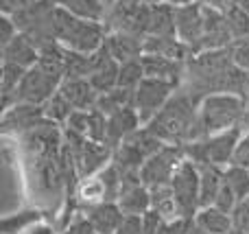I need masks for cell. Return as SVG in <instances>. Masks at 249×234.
<instances>
[{"instance_id":"4","label":"cell","mask_w":249,"mask_h":234,"mask_svg":"<svg viewBox=\"0 0 249 234\" xmlns=\"http://www.w3.org/2000/svg\"><path fill=\"white\" fill-rule=\"evenodd\" d=\"M243 131H245L243 127H232V129L216 131V134H208L197 140H190L188 144H184L186 160L195 162L197 166L232 164L234 151H236L238 143H241V138H243Z\"/></svg>"},{"instance_id":"3","label":"cell","mask_w":249,"mask_h":234,"mask_svg":"<svg viewBox=\"0 0 249 234\" xmlns=\"http://www.w3.org/2000/svg\"><path fill=\"white\" fill-rule=\"evenodd\" d=\"M245 99L232 92H214L199 101V129L201 136L243 127Z\"/></svg>"},{"instance_id":"40","label":"cell","mask_w":249,"mask_h":234,"mask_svg":"<svg viewBox=\"0 0 249 234\" xmlns=\"http://www.w3.org/2000/svg\"><path fill=\"white\" fill-rule=\"evenodd\" d=\"M206 2H212V4H223L225 0H206Z\"/></svg>"},{"instance_id":"39","label":"cell","mask_w":249,"mask_h":234,"mask_svg":"<svg viewBox=\"0 0 249 234\" xmlns=\"http://www.w3.org/2000/svg\"><path fill=\"white\" fill-rule=\"evenodd\" d=\"M243 129L249 131V92L245 96V118H243Z\"/></svg>"},{"instance_id":"41","label":"cell","mask_w":249,"mask_h":234,"mask_svg":"<svg viewBox=\"0 0 249 234\" xmlns=\"http://www.w3.org/2000/svg\"><path fill=\"white\" fill-rule=\"evenodd\" d=\"M114 2V0H105V4H107V7H109V4H112Z\"/></svg>"},{"instance_id":"11","label":"cell","mask_w":249,"mask_h":234,"mask_svg":"<svg viewBox=\"0 0 249 234\" xmlns=\"http://www.w3.org/2000/svg\"><path fill=\"white\" fill-rule=\"evenodd\" d=\"M175 35L195 55L203 51V0L175 4Z\"/></svg>"},{"instance_id":"8","label":"cell","mask_w":249,"mask_h":234,"mask_svg":"<svg viewBox=\"0 0 249 234\" xmlns=\"http://www.w3.org/2000/svg\"><path fill=\"white\" fill-rule=\"evenodd\" d=\"M64 77L51 72L48 68H44L42 64H35L33 68H29L22 77L20 86L16 92V101L22 103H33V105H44L57 90H59Z\"/></svg>"},{"instance_id":"27","label":"cell","mask_w":249,"mask_h":234,"mask_svg":"<svg viewBox=\"0 0 249 234\" xmlns=\"http://www.w3.org/2000/svg\"><path fill=\"white\" fill-rule=\"evenodd\" d=\"M129 105H133V92L131 90H124V88L116 86L114 90L109 92H103V94L99 96V103H96V109H101L103 114H114L118 112V109L123 108H129Z\"/></svg>"},{"instance_id":"14","label":"cell","mask_w":249,"mask_h":234,"mask_svg":"<svg viewBox=\"0 0 249 234\" xmlns=\"http://www.w3.org/2000/svg\"><path fill=\"white\" fill-rule=\"evenodd\" d=\"M118 72H121V61L114 59V55L107 51V46H101L99 51L92 53V64H90V83L99 90V94L109 92L118 86Z\"/></svg>"},{"instance_id":"16","label":"cell","mask_w":249,"mask_h":234,"mask_svg":"<svg viewBox=\"0 0 249 234\" xmlns=\"http://www.w3.org/2000/svg\"><path fill=\"white\" fill-rule=\"evenodd\" d=\"M140 61H142L144 77L162 79V81H171V83H177V86H181V81H184L186 61H177L173 57L155 55V53H144L140 57Z\"/></svg>"},{"instance_id":"22","label":"cell","mask_w":249,"mask_h":234,"mask_svg":"<svg viewBox=\"0 0 249 234\" xmlns=\"http://www.w3.org/2000/svg\"><path fill=\"white\" fill-rule=\"evenodd\" d=\"M195 223L206 234H232V213L216 206H201L195 215Z\"/></svg>"},{"instance_id":"15","label":"cell","mask_w":249,"mask_h":234,"mask_svg":"<svg viewBox=\"0 0 249 234\" xmlns=\"http://www.w3.org/2000/svg\"><path fill=\"white\" fill-rule=\"evenodd\" d=\"M118 206L124 215H136V217L151 213V188L142 182L140 175H123Z\"/></svg>"},{"instance_id":"12","label":"cell","mask_w":249,"mask_h":234,"mask_svg":"<svg viewBox=\"0 0 249 234\" xmlns=\"http://www.w3.org/2000/svg\"><path fill=\"white\" fill-rule=\"evenodd\" d=\"M232 26L228 22L223 7L203 0V51L228 48L234 42Z\"/></svg>"},{"instance_id":"21","label":"cell","mask_w":249,"mask_h":234,"mask_svg":"<svg viewBox=\"0 0 249 234\" xmlns=\"http://www.w3.org/2000/svg\"><path fill=\"white\" fill-rule=\"evenodd\" d=\"M83 215L99 234H116V230L127 217L123 213V208L118 206V201H105V204H99L94 208L86 210Z\"/></svg>"},{"instance_id":"19","label":"cell","mask_w":249,"mask_h":234,"mask_svg":"<svg viewBox=\"0 0 249 234\" xmlns=\"http://www.w3.org/2000/svg\"><path fill=\"white\" fill-rule=\"evenodd\" d=\"M105 46L114 55V59L129 61V59H140L144 55V37L133 33H123V31H109L105 37Z\"/></svg>"},{"instance_id":"31","label":"cell","mask_w":249,"mask_h":234,"mask_svg":"<svg viewBox=\"0 0 249 234\" xmlns=\"http://www.w3.org/2000/svg\"><path fill=\"white\" fill-rule=\"evenodd\" d=\"M158 234H206L201 228L195 223V217H179L173 221H162L158 228Z\"/></svg>"},{"instance_id":"38","label":"cell","mask_w":249,"mask_h":234,"mask_svg":"<svg viewBox=\"0 0 249 234\" xmlns=\"http://www.w3.org/2000/svg\"><path fill=\"white\" fill-rule=\"evenodd\" d=\"M20 234H55V230H53L51 223H46V221H42V219H37V221H33L31 226H26Z\"/></svg>"},{"instance_id":"30","label":"cell","mask_w":249,"mask_h":234,"mask_svg":"<svg viewBox=\"0 0 249 234\" xmlns=\"http://www.w3.org/2000/svg\"><path fill=\"white\" fill-rule=\"evenodd\" d=\"M142 79H144V70H142L140 59H129L121 64V72H118V86L121 88L133 92Z\"/></svg>"},{"instance_id":"25","label":"cell","mask_w":249,"mask_h":234,"mask_svg":"<svg viewBox=\"0 0 249 234\" xmlns=\"http://www.w3.org/2000/svg\"><path fill=\"white\" fill-rule=\"evenodd\" d=\"M151 213H155L162 221H173V219L181 217L179 206H177L175 195L171 191V184L151 188Z\"/></svg>"},{"instance_id":"20","label":"cell","mask_w":249,"mask_h":234,"mask_svg":"<svg viewBox=\"0 0 249 234\" xmlns=\"http://www.w3.org/2000/svg\"><path fill=\"white\" fill-rule=\"evenodd\" d=\"M0 53H2V61L16 64L24 70L33 68L39 61V48L35 46L33 39L26 37L24 33H18L7 46L0 48Z\"/></svg>"},{"instance_id":"13","label":"cell","mask_w":249,"mask_h":234,"mask_svg":"<svg viewBox=\"0 0 249 234\" xmlns=\"http://www.w3.org/2000/svg\"><path fill=\"white\" fill-rule=\"evenodd\" d=\"M44 123H46V116H44L42 105L16 101L7 109H2V131L7 136L20 138V136L29 134V131H33L35 127L44 125Z\"/></svg>"},{"instance_id":"6","label":"cell","mask_w":249,"mask_h":234,"mask_svg":"<svg viewBox=\"0 0 249 234\" xmlns=\"http://www.w3.org/2000/svg\"><path fill=\"white\" fill-rule=\"evenodd\" d=\"M149 7L151 2H142V0H114L105 13V24L109 31H123V33L146 37Z\"/></svg>"},{"instance_id":"24","label":"cell","mask_w":249,"mask_h":234,"mask_svg":"<svg viewBox=\"0 0 249 234\" xmlns=\"http://www.w3.org/2000/svg\"><path fill=\"white\" fill-rule=\"evenodd\" d=\"M225 166L216 164H206L199 166V195H201V206H212L219 195L221 186H223Z\"/></svg>"},{"instance_id":"10","label":"cell","mask_w":249,"mask_h":234,"mask_svg":"<svg viewBox=\"0 0 249 234\" xmlns=\"http://www.w3.org/2000/svg\"><path fill=\"white\" fill-rule=\"evenodd\" d=\"M177 83L162 81V79H151L144 77L138 88L133 90V108H136L138 116L142 123H149L160 109L166 105V101L175 94Z\"/></svg>"},{"instance_id":"9","label":"cell","mask_w":249,"mask_h":234,"mask_svg":"<svg viewBox=\"0 0 249 234\" xmlns=\"http://www.w3.org/2000/svg\"><path fill=\"white\" fill-rule=\"evenodd\" d=\"M171 191L179 206L181 217L193 219L201 208V195H199V166L190 160H184L171 180Z\"/></svg>"},{"instance_id":"2","label":"cell","mask_w":249,"mask_h":234,"mask_svg":"<svg viewBox=\"0 0 249 234\" xmlns=\"http://www.w3.org/2000/svg\"><path fill=\"white\" fill-rule=\"evenodd\" d=\"M48 29H51L55 42H59L68 51L86 53V55L99 51L109 33L105 22L79 18L74 13L66 11L59 4H53L51 13H48Z\"/></svg>"},{"instance_id":"34","label":"cell","mask_w":249,"mask_h":234,"mask_svg":"<svg viewBox=\"0 0 249 234\" xmlns=\"http://www.w3.org/2000/svg\"><path fill=\"white\" fill-rule=\"evenodd\" d=\"M18 33H20V29H18L13 16H9V13H2V16H0V48L7 46V44L11 42V39L16 37Z\"/></svg>"},{"instance_id":"29","label":"cell","mask_w":249,"mask_h":234,"mask_svg":"<svg viewBox=\"0 0 249 234\" xmlns=\"http://www.w3.org/2000/svg\"><path fill=\"white\" fill-rule=\"evenodd\" d=\"M225 184L232 188V193L238 197V201L249 197V169L238 164H228L223 171Z\"/></svg>"},{"instance_id":"32","label":"cell","mask_w":249,"mask_h":234,"mask_svg":"<svg viewBox=\"0 0 249 234\" xmlns=\"http://www.w3.org/2000/svg\"><path fill=\"white\" fill-rule=\"evenodd\" d=\"M232 234H249V197L232 210Z\"/></svg>"},{"instance_id":"28","label":"cell","mask_w":249,"mask_h":234,"mask_svg":"<svg viewBox=\"0 0 249 234\" xmlns=\"http://www.w3.org/2000/svg\"><path fill=\"white\" fill-rule=\"evenodd\" d=\"M42 108H44V116H46V121L55 123V125H61V127L68 123L70 114L74 112V108L70 105V101L66 99L59 90H57L55 94L42 105Z\"/></svg>"},{"instance_id":"37","label":"cell","mask_w":249,"mask_h":234,"mask_svg":"<svg viewBox=\"0 0 249 234\" xmlns=\"http://www.w3.org/2000/svg\"><path fill=\"white\" fill-rule=\"evenodd\" d=\"M37 2V0H0V4H2V13H9V16H13L16 11H20V9L29 7V4Z\"/></svg>"},{"instance_id":"26","label":"cell","mask_w":249,"mask_h":234,"mask_svg":"<svg viewBox=\"0 0 249 234\" xmlns=\"http://www.w3.org/2000/svg\"><path fill=\"white\" fill-rule=\"evenodd\" d=\"M53 2L64 7L66 11L74 13V16H79V18L105 22V13H107L105 0H53Z\"/></svg>"},{"instance_id":"36","label":"cell","mask_w":249,"mask_h":234,"mask_svg":"<svg viewBox=\"0 0 249 234\" xmlns=\"http://www.w3.org/2000/svg\"><path fill=\"white\" fill-rule=\"evenodd\" d=\"M144 232V215L136 217V215H127L116 234H142Z\"/></svg>"},{"instance_id":"23","label":"cell","mask_w":249,"mask_h":234,"mask_svg":"<svg viewBox=\"0 0 249 234\" xmlns=\"http://www.w3.org/2000/svg\"><path fill=\"white\" fill-rule=\"evenodd\" d=\"M146 35H175V4L171 2L151 4Z\"/></svg>"},{"instance_id":"33","label":"cell","mask_w":249,"mask_h":234,"mask_svg":"<svg viewBox=\"0 0 249 234\" xmlns=\"http://www.w3.org/2000/svg\"><path fill=\"white\" fill-rule=\"evenodd\" d=\"M230 51H232L234 64L241 66V68H245V70H249V35L234 39L232 46H230Z\"/></svg>"},{"instance_id":"35","label":"cell","mask_w":249,"mask_h":234,"mask_svg":"<svg viewBox=\"0 0 249 234\" xmlns=\"http://www.w3.org/2000/svg\"><path fill=\"white\" fill-rule=\"evenodd\" d=\"M236 204H238V197L234 195L232 188H230L228 184L223 182V186H221L219 195H216V199H214V204H212V206H216V208L225 210V213H232V210L236 208Z\"/></svg>"},{"instance_id":"17","label":"cell","mask_w":249,"mask_h":234,"mask_svg":"<svg viewBox=\"0 0 249 234\" xmlns=\"http://www.w3.org/2000/svg\"><path fill=\"white\" fill-rule=\"evenodd\" d=\"M59 92L70 101L74 109H94L99 103V90L88 77H68L61 81Z\"/></svg>"},{"instance_id":"5","label":"cell","mask_w":249,"mask_h":234,"mask_svg":"<svg viewBox=\"0 0 249 234\" xmlns=\"http://www.w3.org/2000/svg\"><path fill=\"white\" fill-rule=\"evenodd\" d=\"M121 186H123L121 173H118V169L109 162L99 173L79 180L72 191V199H74V204H77V208L86 213V210L94 208V206H99V204H105V201H118Z\"/></svg>"},{"instance_id":"1","label":"cell","mask_w":249,"mask_h":234,"mask_svg":"<svg viewBox=\"0 0 249 234\" xmlns=\"http://www.w3.org/2000/svg\"><path fill=\"white\" fill-rule=\"evenodd\" d=\"M162 143L166 144H188L190 140L201 138L199 129V99H195L188 90L177 88L175 94L166 101L162 109L144 123Z\"/></svg>"},{"instance_id":"7","label":"cell","mask_w":249,"mask_h":234,"mask_svg":"<svg viewBox=\"0 0 249 234\" xmlns=\"http://www.w3.org/2000/svg\"><path fill=\"white\" fill-rule=\"evenodd\" d=\"M184 160H186V156H184V147L181 144H164L162 149H158L142 164V169H140L142 182L149 188L168 186L175 171L179 169V164Z\"/></svg>"},{"instance_id":"18","label":"cell","mask_w":249,"mask_h":234,"mask_svg":"<svg viewBox=\"0 0 249 234\" xmlns=\"http://www.w3.org/2000/svg\"><path fill=\"white\" fill-rule=\"evenodd\" d=\"M142 125H144V123L140 121V116H138L133 105L109 114L107 116V144L112 149H116L124 138H129V136Z\"/></svg>"}]
</instances>
